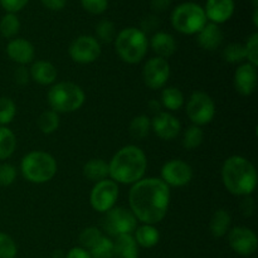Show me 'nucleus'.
Here are the masks:
<instances>
[{
    "instance_id": "nucleus-32",
    "label": "nucleus",
    "mask_w": 258,
    "mask_h": 258,
    "mask_svg": "<svg viewBox=\"0 0 258 258\" xmlns=\"http://www.w3.org/2000/svg\"><path fill=\"white\" fill-rule=\"evenodd\" d=\"M204 140V133L199 126L191 125L184 131L183 146L186 150H194L199 148Z\"/></svg>"
},
{
    "instance_id": "nucleus-12",
    "label": "nucleus",
    "mask_w": 258,
    "mask_h": 258,
    "mask_svg": "<svg viewBox=\"0 0 258 258\" xmlns=\"http://www.w3.org/2000/svg\"><path fill=\"white\" fill-rule=\"evenodd\" d=\"M169 77H170V64L164 58H150L144 66V83L151 90H160V88L165 87Z\"/></svg>"
},
{
    "instance_id": "nucleus-38",
    "label": "nucleus",
    "mask_w": 258,
    "mask_h": 258,
    "mask_svg": "<svg viewBox=\"0 0 258 258\" xmlns=\"http://www.w3.org/2000/svg\"><path fill=\"white\" fill-rule=\"evenodd\" d=\"M244 45V50H246V59L248 63L253 66H258V33H253L251 37L247 39Z\"/></svg>"
},
{
    "instance_id": "nucleus-2",
    "label": "nucleus",
    "mask_w": 258,
    "mask_h": 258,
    "mask_svg": "<svg viewBox=\"0 0 258 258\" xmlns=\"http://www.w3.org/2000/svg\"><path fill=\"white\" fill-rule=\"evenodd\" d=\"M148 169L145 153L136 145L121 148L108 163V176L117 184H135Z\"/></svg>"
},
{
    "instance_id": "nucleus-18",
    "label": "nucleus",
    "mask_w": 258,
    "mask_h": 258,
    "mask_svg": "<svg viewBox=\"0 0 258 258\" xmlns=\"http://www.w3.org/2000/svg\"><path fill=\"white\" fill-rule=\"evenodd\" d=\"M7 54L13 62L27 66L34 59V45L24 38H14L7 45Z\"/></svg>"
},
{
    "instance_id": "nucleus-3",
    "label": "nucleus",
    "mask_w": 258,
    "mask_h": 258,
    "mask_svg": "<svg viewBox=\"0 0 258 258\" xmlns=\"http://www.w3.org/2000/svg\"><path fill=\"white\" fill-rule=\"evenodd\" d=\"M222 180L227 190L233 196H251L257 186V170L247 158L233 155L223 163Z\"/></svg>"
},
{
    "instance_id": "nucleus-30",
    "label": "nucleus",
    "mask_w": 258,
    "mask_h": 258,
    "mask_svg": "<svg viewBox=\"0 0 258 258\" xmlns=\"http://www.w3.org/2000/svg\"><path fill=\"white\" fill-rule=\"evenodd\" d=\"M20 30V20L17 14L7 13L0 20V34L7 39H14Z\"/></svg>"
},
{
    "instance_id": "nucleus-47",
    "label": "nucleus",
    "mask_w": 258,
    "mask_h": 258,
    "mask_svg": "<svg viewBox=\"0 0 258 258\" xmlns=\"http://www.w3.org/2000/svg\"><path fill=\"white\" fill-rule=\"evenodd\" d=\"M173 0H151V8L154 12L161 13L165 12L169 7L171 5Z\"/></svg>"
},
{
    "instance_id": "nucleus-21",
    "label": "nucleus",
    "mask_w": 258,
    "mask_h": 258,
    "mask_svg": "<svg viewBox=\"0 0 258 258\" xmlns=\"http://www.w3.org/2000/svg\"><path fill=\"white\" fill-rule=\"evenodd\" d=\"M149 45L158 54V57L164 59L171 57L176 52L175 38L166 32H156L149 40Z\"/></svg>"
},
{
    "instance_id": "nucleus-33",
    "label": "nucleus",
    "mask_w": 258,
    "mask_h": 258,
    "mask_svg": "<svg viewBox=\"0 0 258 258\" xmlns=\"http://www.w3.org/2000/svg\"><path fill=\"white\" fill-rule=\"evenodd\" d=\"M223 58L232 64H241L246 59L244 45L241 43H231L223 49Z\"/></svg>"
},
{
    "instance_id": "nucleus-13",
    "label": "nucleus",
    "mask_w": 258,
    "mask_h": 258,
    "mask_svg": "<svg viewBox=\"0 0 258 258\" xmlns=\"http://www.w3.org/2000/svg\"><path fill=\"white\" fill-rule=\"evenodd\" d=\"M193 169L180 159L166 161L161 168V180L168 186H184L190 183Z\"/></svg>"
},
{
    "instance_id": "nucleus-42",
    "label": "nucleus",
    "mask_w": 258,
    "mask_h": 258,
    "mask_svg": "<svg viewBox=\"0 0 258 258\" xmlns=\"http://www.w3.org/2000/svg\"><path fill=\"white\" fill-rule=\"evenodd\" d=\"M159 25H160V20H159V18L156 17V15L150 14L141 20V28H139V29L143 30V32L148 35V33H151L154 32V30L158 29Z\"/></svg>"
},
{
    "instance_id": "nucleus-1",
    "label": "nucleus",
    "mask_w": 258,
    "mask_h": 258,
    "mask_svg": "<svg viewBox=\"0 0 258 258\" xmlns=\"http://www.w3.org/2000/svg\"><path fill=\"white\" fill-rule=\"evenodd\" d=\"M130 211L143 224L160 223L170 204V186L159 178H143L128 193Z\"/></svg>"
},
{
    "instance_id": "nucleus-7",
    "label": "nucleus",
    "mask_w": 258,
    "mask_h": 258,
    "mask_svg": "<svg viewBox=\"0 0 258 258\" xmlns=\"http://www.w3.org/2000/svg\"><path fill=\"white\" fill-rule=\"evenodd\" d=\"M171 25L181 34H198L208 23L204 8L193 2L179 4L171 13Z\"/></svg>"
},
{
    "instance_id": "nucleus-10",
    "label": "nucleus",
    "mask_w": 258,
    "mask_h": 258,
    "mask_svg": "<svg viewBox=\"0 0 258 258\" xmlns=\"http://www.w3.org/2000/svg\"><path fill=\"white\" fill-rule=\"evenodd\" d=\"M118 184L111 179H105L98 183L91 190L90 203L98 213H106L115 207L118 198Z\"/></svg>"
},
{
    "instance_id": "nucleus-8",
    "label": "nucleus",
    "mask_w": 258,
    "mask_h": 258,
    "mask_svg": "<svg viewBox=\"0 0 258 258\" xmlns=\"http://www.w3.org/2000/svg\"><path fill=\"white\" fill-rule=\"evenodd\" d=\"M185 112L189 120L197 126H204L212 122L216 116V103L213 98L206 92L196 91L189 97L185 106Z\"/></svg>"
},
{
    "instance_id": "nucleus-39",
    "label": "nucleus",
    "mask_w": 258,
    "mask_h": 258,
    "mask_svg": "<svg viewBox=\"0 0 258 258\" xmlns=\"http://www.w3.org/2000/svg\"><path fill=\"white\" fill-rule=\"evenodd\" d=\"M17 179V169L9 163L0 164V186H9Z\"/></svg>"
},
{
    "instance_id": "nucleus-49",
    "label": "nucleus",
    "mask_w": 258,
    "mask_h": 258,
    "mask_svg": "<svg viewBox=\"0 0 258 258\" xmlns=\"http://www.w3.org/2000/svg\"><path fill=\"white\" fill-rule=\"evenodd\" d=\"M253 24L254 27H258V8H256V9H253Z\"/></svg>"
},
{
    "instance_id": "nucleus-24",
    "label": "nucleus",
    "mask_w": 258,
    "mask_h": 258,
    "mask_svg": "<svg viewBox=\"0 0 258 258\" xmlns=\"http://www.w3.org/2000/svg\"><path fill=\"white\" fill-rule=\"evenodd\" d=\"M231 214L226 209H218L212 216L209 222V231L214 238H222L226 236L231 227Z\"/></svg>"
},
{
    "instance_id": "nucleus-20",
    "label": "nucleus",
    "mask_w": 258,
    "mask_h": 258,
    "mask_svg": "<svg viewBox=\"0 0 258 258\" xmlns=\"http://www.w3.org/2000/svg\"><path fill=\"white\" fill-rule=\"evenodd\" d=\"M30 80L42 86H49L55 82L58 77V71L53 63L47 60H35L29 68Z\"/></svg>"
},
{
    "instance_id": "nucleus-25",
    "label": "nucleus",
    "mask_w": 258,
    "mask_h": 258,
    "mask_svg": "<svg viewBox=\"0 0 258 258\" xmlns=\"http://www.w3.org/2000/svg\"><path fill=\"white\" fill-rule=\"evenodd\" d=\"M83 175L93 183L105 180L108 178V163L103 159H91L83 166Z\"/></svg>"
},
{
    "instance_id": "nucleus-15",
    "label": "nucleus",
    "mask_w": 258,
    "mask_h": 258,
    "mask_svg": "<svg viewBox=\"0 0 258 258\" xmlns=\"http://www.w3.org/2000/svg\"><path fill=\"white\" fill-rule=\"evenodd\" d=\"M151 130L161 140L170 141L179 135L181 130V123L170 112L161 111V112L156 113L151 120Z\"/></svg>"
},
{
    "instance_id": "nucleus-17",
    "label": "nucleus",
    "mask_w": 258,
    "mask_h": 258,
    "mask_svg": "<svg viewBox=\"0 0 258 258\" xmlns=\"http://www.w3.org/2000/svg\"><path fill=\"white\" fill-rule=\"evenodd\" d=\"M234 0H207L204 7L207 19L217 25L228 22L234 14Z\"/></svg>"
},
{
    "instance_id": "nucleus-50",
    "label": "nucleus",
    "mask_w": 258,
    "mask_h": 258,
    "mask_svg": "<svg viewBox=\"0 0 258 258\" xmlns=\"http://www.w3.org/2000/svg\"><path fill=\"white\" fill-rule=\"evenodd\" d=\"M252 4H253V8L256 9V8H258V0H252Z\"/></svg>"
},
{
    "instance_id": "nucleus-48",
    "label": "nucleus",
    "mask_w": 258,
    "mask_h": 258,
    "mask_svg": "<svg viewBox=\"0 0 258 258\" xmlns=\"http://www.w3.org/2000/svg\"><path fill=\"white\" fill-rule=\"evenodd\" d=\"M148 106H149V108L153 111V112H155V115H156V113L161 112V108H163V106H161V102H160V101H158V100L149 101Z\"/></svg>"
},
{
    "instance_id": "nucleus-19",
    "label": "nucleus",
    "mask_w": 258,
    "mask_h": 258,
    "mask_svg": "<svg viewBox=\"0 0 258 258\" xmlns=\"http://www.w3.org/2000/svg\"><path fill=\"white\" fill-rule=\"evenodd\" d=\"M224 35L219 25L214 23H207L203 29L197 34V43L206 50H216L223 43Z\"/></svg>"
},
{
    "instance_id": "nucleus-35",
    "label": "nucleus",
    "mask_w": 258,
    "mask_h": 258,
    "mask_svg": "<svg viewBox=\"0 0 258 258\" xmlns=\"http://www.w3.org/2000/svg\"><path fill=\"white\" fill-rule=\"evenodd\" d=\"M88 252L92 258H113V241L102 236Z\"/></svg>"
},
{
    "instance_id": "nucleus-11",
    "label": "nucleus",
    "mask_w": 258,
    "mask_h": 258,
    "mask_svg": "<svg viewBox=\"0 0 258 258\" xmlns=\"http://www.w3.org/2000/svg\"><path fill=\"white\" fill-rule=\"evenodd\" d=\"M70 57L80 64L96 62L101 55V44L92 35H80L70 45Z\"/></svg>"
},
{
    "instance_id": "nucleus-9",
    "label": "nucleus",
    "mask_w": 258,
    "mask_h": 258,
    "mask_svg": "<svg viewBox=\"0 0 258 258\" xmlns=\"http://www.w3.org/2000/svg\"><path fill=\"white\" fill-rule=\"evenodd\" d=\"M102 227L112 237L133 234L138 227V219L130 209L123 207H113L105 213Z\"/></svg>"
},
{
    "instance_id": "nucleus-45",
    "label": "nucleus",
    "mask_w": 258,
    "mask_h": 258,
    "mask_svg": "<svg viewBox=\"0 0 258 258\" xmlns=\"http://www.w3.org/2000/svg\"><path fill=\"white\" fill-rule=\"evenodd\" d=\"M40 3L47 9L53 10V12H58V10H62L66 7L67 0H40Z\"/></svg>"
},
{
    "instance_id": "nucleus-31",
    "label": "nucleus",
    "mask_w": 258,
    "mask_h": 258,
    "mask_svg": "<svg viewBox=\"0 0 258 258\" xmlns=\"http://www.w3.org/2000/svg\"><path fill=\"white\" fill-rule=\"evenodd\" d=\"M96 39L101 43H112L116 38V27L111 20L108 19H102L97 23L96 25Z\"/></svg>"
},
{
    "instance_id": "nucleus-14",
    "label": "nucleus",
    "mask_w": 258,
    "mask_h": 258,
    "mask_svg": "<svg viewBox=\"0 0 258 258\" xmlns=\"http://www.w3.org/2000/svg\"><path fill=\"white\" fill-rule=\"evenodd\" d=\"M228 243L239 256H251L257 251L258 238L248 227H234L228 233Z\"/></svg>"
},
{
    "instance_id": "nucleus-23",
    "label": "nucleus",
    "mask_w": 258,
    "mask_h": 258,
    "mask_svg": "<svg viewBox=\"0 0 258 258\" xmlns=\"http://www.w3.org/2000/svg\"><path fill=\"white\" fill-rule=\"evenodd\" d=\"M134 238L138 246L144 247V248H153L159 243L160 233L151 224H143L140 227H136L134 232Z\"/></svg>"
},
{
    "instance_id": "nucleus-40",
    "label": "nucleus",
    "mask_w": 258,
    "mask_h": 258,
    "mask_svg": "<svg viewBox=\"0 0 258 258\" xmlns=\"http://www.w3.org/2000/svg\"><path fill=\"white\" fill-rule=\"evenodd\" d=\"M82 8L92 15H100L108 8V0H81Z\"/></svg>"
},
{
    "instance_id": "nucleus-44",
    "label": "nucleus",
    "mask_w": 258,
    "mask_h": 258,
    "mask_svg": "<svg viewBox=\"0 0 258 258\" xmlns=\"http://www.w3.org/2000/svg\"><path fill=\"white\" fill-rule=\"evenodd\" d=\"M254 209H256V203H254V199L251 196L243 197L241 202V211L242 213L246 217H251L254 213Z\"/></svg>"
},
{
    "instance_id": "nucleus-34",
    "label": "nucleus",
    "mask_w": 258,
    "mask_h": 258,
    "mask_svg": "<svg viewBox=\"0 0 258 258\" xmlns=\"http://www.w3.org/2000/svg\"><path fill=\"white\" fill-rule=\"evenodd\" d=\"M17 116V105L10 97H0V126H8Z\"/></svg>"
},
{
    "instance_id": "nucleus-22",
    "label": "nucleus",
    "mask_w": 258,
    "mask_h": 258,
    "mask_svg": "<svg viewBox=\"0 0 258 258\" xmlns=\"http://www.w3.org/2000/svg\"><path fill=\"white\" fill-rule=\"evenodd\" d=\"M113 257L116 258H138L139 247L133 234H122L116 237L113 242Z\"/></svg>"
},
{
    "instance_id": "nucleus-37",
    "label": "nucleus",
    "mask_w": 258,
    "mask_h": 258,
    "mask_svg": "<svg viewBox=\"0 0 258 258\" xmlns=\"http://www.w3.org/2000/svg\"><path fill=\"white\" fill-rule=\"evenodd\" d=\"M18 247L14 239L9 234L0 232V258H15Z\"/></svg>"
},
{
    "instance_id": "nucleus-6",
    "label": "nucleus",
    "mask_w": 258,
    "mask_h": 258,
    "mask_svg": "<svg viewBox=\"0 0 258 258\" xmlns=\"http://www.w3.org/2000/svg\"><path fill=\"white\" fill-rule=\"evenodd\" d=\"M86 101V93L73 82H58L48 91V103L57 113H71L80 110Z\"/></svg>"
},
{
    "instance_id": "nucleus-46",
    "label": "nucleus",
    "mask_w": 258,
    "mask_h": 258,
    "mask_svg": "<svg viewBox=\"0 0 258 258\" xmlns=\"http://www.w3.org/2000/svg\"><path fill=\"white\" fill-rule=\"evenodd\" d=\"M66 258H92L91 257L90 252L87 249L82 248V247H73L68 251Z\"/></svg>"
},
{
    "instance_id": "nucleus-29",
    "label": "nucleus",
    "mask_w": 258,
    "mask_h": 258,
    "mask_svg": "<svg viewBox=\"0 0 258 258\" xmlns=\"http://www.w3.org/2000/svg\"><path fill=\"white\" fill-rule=\"evenodd\" d=\"M59 113H57L53 110H47L39 115L37 120V125L39 130L45 135H50V134L55 133L59 127Z\"/></svg>"
},
{
    "instance_id": "nucleus-27",
    "label": "nucleus",
    "mask_w": 258,
    "mask_h": 258,
    "mask_svg": "<svg viewBox=\"0 0 258 258\" xmlns=\"http://www.w3.org/2000/svg\"><path fill=\"white\" fill-rule=\"evenodd\" d=\"M160 102L166 110L178 111L184 105V95L179 88L165 87L161 92Z\"/></svg>"
},
{
    "instance_id": "nucleus-43",
    "label": "nucleus",
    "mask_w": 258,
    "mask_h": 258,
    "mask_svg": "<svg viewBox=\"0 0 258 258\" xmlns=\"http://www.w3.org/2000/svg\"><path fill=\"white\" fill-rule=\"evenodd\" d=\"M14 81L19 86L28 85L30 81L29 68H27V66H18L14 71Z\"/></svg>"
},
{
    "instance_id": "nucleus-28",
    "label": "nucleus",
    "mask_w": 258,
    "mask_h": 258,
    "mask_svg": "<svg viewBox=\"0 0 258 258\" xmlns=\"http://www.w3.org/2000/svg\"><path fill=\"white\" fill-rule=\"evenodd\" d=\"M151 130V120L146 115H139L131 120L128 133L135 140H144Z\"/></svg>"
},
{
    "instance_id": "nucleus-26",
    "label": "nucleus",
    "mask_w": 258,
    "mask_h": 258,
    "mask_svg": "<svg viewBox=\"0 0 258 258\" xmlns=\"http://www.w3.org/2000/svg\"><path fill=\"white\" fill-rule=\"evenodd\" d=\"M17 149L15 134L8 126H0V160H7Z\"/></svg>"
},
{
    "instance_id": "nucleus-36",
    "label": "nucleus",
    "mask_w": 258,
    "mask_h": 258,
    "mask_svg": "<svg viewBox=\"0 0 258 258\" xmlns=\"http://www.w3.org/2000/svg\"><path fill=\"white\" fill-rule=\"evenodd\" d=\"M103 234L101 233L100 229L97 227H87V228L83 229L80 234V243L81 247L87 251H90L98 241L102 237Z\"/></svg>"
},
{
    "instance_id": "nucleus-4",
    "label": "nucleus",
    "mask_w": 258,
    "mask_h": 258,
    "mask_svg": "<svg viewBox=\"0 0 258 258\" xmlns=\"http://www.w3.org/2000/svg\"><path fill=\"white\" fill-rule=\"evenodd\" d=\"M113 42L117 55L128 64L140 63L148 53V35L139 28H125L116 35Z\"/></svg>"
},
{
    "instance_id": "nucleus-16",
    "label": "nucleus",
    "mask_w": 258,
    "mask_h": 258,
    "mask_svg": "<svg viewBox=\"0 0 258 258\" xmlns=\"http://www.w3.org/2000/svg\"><path fill=\"white\" fill-rule=\"evenodd\" d=\"M258 72L256 66L251 63H241L234 72V87L242 96H249L257 87Z\"/></svg>"
},
{
    "instance_id": "nucleus-41",
    "label": "nucleus",
    "mask_w": 258,
    "mask_h": 258,
    "mask_svg": "<svg viewBox=\"0 0 258 258\" xmlns=\"http://www.w3.org/2000/svg\"><path fill=\"white\" fill-rule=\"evenodd\" d=\"M28 3H29V0H0V5L3 7V9L7 13H12V14H15V13L24 9Z\"/></svg>"
},
{
    "instance_id": "nucleus-5",
    "label": "nucleus",
    "mask_w": 258,
    "mask_h": 258,
    "mask_svg": "<svg viewBox=\"0 0 258 258\" xmlns=\"http://www.w3.org/2000/svg\"><path fill=\"white\" fill-rule=\"evenodd\" d=\"M57 161L50 154L35 150L28 153L20 163L23 176L33 184H44L57 174Z\"/></svg>"
}]
</instances>
